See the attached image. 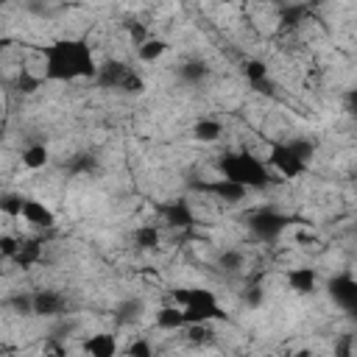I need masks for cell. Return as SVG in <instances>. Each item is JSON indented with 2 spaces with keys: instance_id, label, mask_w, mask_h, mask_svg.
<instances>
[{
  "instance_id": "obj_1",
  "label": "cell",
  "mask_w": 357,
  "mask_h": 357,
  "mask_svg": "<svg viewBox=\"0 0 357 357\" xmlns=\"http://www.w3.org/2000/svg\"><path fill=\"white\" fill-rule=\"evenodd\" d=\"M42 73L45 81H78V78H95L98 59L86 39H56L42 47Z\"/></svg>"
},
{
  "instance_id": "obj_2",
  "label": "cell",
  "mask_w": 357,
  "mask_h": 357,
  "mask_svg": "<svg viewBox=\"0 0 357 357\" xmlns=\"http://www.w3.org/2000/svg\"><path fill=\"white\" fill-rule=\"evenodd\" d=\"M218 176L245 187L248 192L265 190L271 184V167L265 165L262 156H254L248 151H234V153H223L218 162Z\"/></svg>"
},
{
  "instance_id": "obj_3",
  "label": "cell",
  "mask_w": 357,
  "mask_h": 357,
  "mask_svg": "<svg viewBox=\"0 0 357 357\" xmlns=\"http://www.w3.org/2000/svg\"><path fill=\"white\" fill-rule=\"evenodd\" d=\"M310 156H312V142H307V139L271 142V145H268L265 165L271 167L273 176H282V178L290 181V178H298V176L307 173Z\"/></svg>"
},
{
  "instance_id": "obj_4",
  "label": "cell",
  "mask_w": 357,
  "mask_h": 357,
  "mask_svg": "<svg viewBox=\"0 0 357 357\" xmlns=\"http://www.w3.org/2000/svg\"><path fill=\"white\" fill-rule=\"evenodd\" d=\"M92 81L106 86V89H123V92H131V95H139L145 89L142 75L134 67H128L126 61H120V59L98 61V73H95Z\"/></svg>"
},
{
  "instance_id": "obj_5",
  "label": "cell",
  "mask_w": 357,
  "mask_h": 357,
  "mask_svg": "<svg viewBox=\"0 0 357 357\" xmlns=\"http://www.w3.org/2000/svg\"><path fill=\"white\" fill-rule=\"evenodd\" d=\"M181 310H184L187 324H212V321L226 318V310L220 307L215 290L209 287H187Z\"/></svg>"
},
{
  "instance_id": "obj_6",
  "label": "cell",
  "mask_w": 357,
  "mask_h": 357,
  "mask_svg": "<svg viewBox=\"0 0 357 357\" xmlns=\"http://www.w3.org/2000/svg\"><path fill=\"white\" fill-rule=\"evenodd\" d=\"M287 226H290V218L282 215V212L273 209V206H262V209H257V212L248 215V231H251L257 240H262V243L279 240V237L287 231Z\"/></svg>"
},
{
  "instance_id": "obj_7",
  "label": "cell",
  "mask_w": 357,
  "mask_h": 357,
  "mask_svg": "<svg viewBox=\"0 0 357 357\" xmlns=\"http://www.w3.org/2000/svg\"><path fill=\"white\" fill-rule=\"evenodd\" d=\"M329 298L343 310V312H354L357 310V282L351 273H337L335 279L326 282Z\"/></svg>"
},
{
  "instance_id": "obj_8",
  "label": "cell",
  "mask_w": 357,
  "mask_h": 357,
  "mask_svg": "<svg viewBox=\"0 0 357 357\" xmlns=\"http://www.w3.org/2000/svg\"><path fill=\"white\" fill-rule=\"evenodd\" d=\"M33 298V315L39 318H61L67 312V296L59 290H36Z\"/></svg>"
},
{
  "instance_id": "obj_9",
  "label": "cell",
  "mask_w": 357,
  "mask_h": 357,
  "mask_svg": "<svg viewBox=\"0 0 357 357\" xmlns=\"http://www.w3.org/2000/svg\"><path fill=\"white\" fill-rule=\"evenodd\" d=\"M20 220H25L33 229H53L56 226V212L45 201H39V198H25L22 201V212H20Z\"/></svg>"
},
{
  "instance_id": "obj_10",
  "label": "cell",
  "mask_w": 357,
  "mask_h": 357,
  "mask_svg": "<svg viewBox=\"0 0 357 357\" xmlns=\"http://www.w3.org/2000/svg\"><path fill=\"white\" fill-rule=\"evenodd\" d=\"M201 190L209 192L215 201H223V204H240L248 195L245 187H240V184H234V181H229L223 176H215L212 181H201Z\"/></svg>"
},
{
  "instance_id": "obj_11",
  "label": "cell",
  "mask_w": 357,
  "mask_h": 357,
  "mask_svg": "<svg viewBox=\"0 0 357 357\" xmlns=\"http://www.w3.org/2000/svg\"><path fill=\"white\" fill-rule=\"evenodd\" d=\"M159 215H162L165 226H170V229H190L195 223L192 206L187 201H167L159 206Z\"/></svg>"
},
{
  "instance_id": "obj_12",
  "label": "cell",
  "mask_w": 357,
  "mask_h": 357,
  "mask_svg": "<svg viewBox=\"0 0 357 357\" xmlns=\"http://www.w3.org/2000/svg\"><path fill=\"white\" fill-rule=\"evenodd\" d=\"M287 287L298 296H307L318 287V271L310 268V265H298V268H290L287 271Z\"/></svg>"
},
{
  "instance_id": "obj_13",
  "label": "cell",
  "mask_w": 357,
  "mask_h": 357,
  "mask_svg": "<svg viewBox=\"0 0 357 357\" xmlns=\"http://www.w3.org/2000/svg\"><path fill=\"white\" fill-rule=\"evenodd\" d=\"M153 321H156V329H162V332H181L187 326L184 310L178 304H173V301L165 304V307H159L156 315H153Z\"/></svg>"
},
{
  "instance_id": "obj_14",
  "label": "cell",
  "mask_w": 357,
  "mask_h": 357,
  "mask_svg": "<svg viewBox=\"0 0 357 357\" xmlns=\"http://www.w3.org/2000/svg\"><path fill=\"white\" fill-rule=\"evenodd\" d=\"M81 349H84L86 354H92V357H114V354L120 351V343H117L114 335H109V332H98V335H89V337L84 340Z\"/></svg>"
},
{
  "instance_id": "obj_15",
  "label": "cell",
  "mask_w": 357,
  "mask_h": 357,
  "mask_svg": "<svg viewBox=\"0 0 357 357\" xmlns=\"http://www.w3.org/2000/svg\"><path fill=\"white\" fill-rule=\"evenodd\" d=\"M167 50H170V45H167L162 36H148L145 42L137 45V59L145 61V64H153V61H159Z\"/></svg>"
},
{
  "instance_id": "obj_16",
  "label": "cell",
  "mask_w": 357,
  "mask_h": 357,
  "mask_svg": "<svg viewBox=\"0 0 357 357\" xmlns=\"http://www.w3.org/2000/svg\"><path fill=\"white\" fill-rule=\"evenodd\" d=\"M192 137L198 139V142H218L220 137H223V126H220V120H215V117H201V120H195L192 123Z\"/></svg>"
},
{
  "instance_id": "obj_17",
  "label": "cell",
  "mask_w": 357,
  "mask_h": 357,
  "mask_svg": "<svg viewBox=\"0 0 357 357\" xmlns=\"http://www.w3.org/2000/svg\"><path fill=\"white\" fill-rule=\"evenodd\" d=\"M159 243H162V229L156 223H145V226L134 229V245L139 251H153V248H159Z\"/></svg>"
},
{
  "instance_id": "obj_18",
  "label": "cell",
  "mask_w": 357,
  "mask_h": 357,
  "mask_svg": "<svg viewBox=\"0 0 357 357\" xmlns=\"http://www.w3.org/2000/svg\"><path fill=\"white\" fill-rule=\"evenodd\" d=\"M22 167H28V170H42L47 162H50V151H47V145H42V142H33V145H28L25 151H22Z\"/></svg>"
},
{
  "instance_id": "obj_19",
  "label": "cell",
  "mask_w": 357,
  "mask_h": 357,
  "mask_svg": "<svg viewBox=\"0 0 357 357\" xmlns=\"http://www.w3.org/2000/svg\"><path fill=\"white\" fill-rule=\"evenodd\" d=\"M39 257H42L39 240H20V248H17V254L11 257V262L20 265V268H31L33 262H39Z\"/></svg>"
},
{
  "instance_id": "obj_20",
  "label": "cell",
  "mask_w": 357,
  "mask_h": 357,
  "mask_svg": "<svg viewBox=\"0 0 357 357\" xmlns=\"http://www.w3.org/2000/svg\"><path fill=\"white\" fill-rule=\"evenodd\" d=\"M243 75H245V81H248L251 86H262V84L271 78V70H268V64H265L262 59H248V61L243 64Z\"/></svg>"
},
{
  "instance_id": "obj_21",
  "label": "cell",
  "mask_w": 357,
  "mask_h": 357,
  "mask_svg": "<svg viewBox=\"0 0 357 357\" xmlns=\"http://www.w3.org/2000/svg\"><path fill=\"white\" fill-rule=\"evenodd\" d=\"M22 201H25V195H20V192H3V195H0V212H3L6 218H11V220H20Z\"/></svg>"
},
{
  "instance_id": "obj_22",
  "label": "cell",
  "mask_w": 357,
  "mask_h": 357,
  "mask_svg": "<svg viewBox=\"0 0 357 357\" xmlns=\"http://www.w3.org/2000/svg\"><path fill=\"white\" fill-rule=\"evenodd\" d=\"M181 332H184V337H187L192 346H198V343L204 346V343H209V340H212V335H215L209 324H187Z\"/></svg>"
},
{
  "instance_id": "obj_23",
  "label": "cell",
  "mask_w": 357,
  "mask_h": 357,
  "mask_svg": "<svg viewBox=\"0 0 357 357\" xmlns=\"http://www.w3.org/2000/svg\"><path fill=\"white\" fill-rule=\"evenodd\" d=\"M218 265H220V271H223V273H237V271H243V265H245V257H243V251H237V248H229V251H223V254H220Z\"/></svg>"
},
{
  "instance_id": "obj_24",
  "label": "cell",
  "mask_w": 357,
  "mask_h": 357,
  "mask_svg": "<svg viewBox=\"0 0 357 357\" xmlns=\"http://www.w3.org/2000/svg\"><path fill=\"white\" fill-rule=\"evenodd\" d=\"M139 315H142V301H139V298H128V301H123V304L117 307V318H120L123 324L137 321Z\"/></svg>"
},
{
  "instance_id": "obj_25",
  "label": "cell",
  "mask_w": 357,
  "mask_h": 357,
  "mask_svg": "<svg viewBox=\"0 0 357 357\" xmlns=\"http://www.w3.org/2000/svg\"><path fill=\"white\" fill-rule=\"evenodd\" d=\"M8 307H11L14 312H20V315H33V298H31V293H17V296H11V298H8Z\"/></svg>"
},
{
  "instance_id": "obj_26",
  "label": "cell",
  "mask_w": 357,
  "mask_h": 357,
  "mask_svg": "<svg viewBox=\"0 0 357 357\" xmlns=\"http://www.w3.org/2000/svg\"><path fill=\"white\" fill-rule=\"evenodd\" d=\"M17 248H20V237H14V234H0V257H3V259H11V257L17 254Z\"/></svg>"
},
{
  "instance_id": "obj_27",
  "label": "cell",
  "mask_w": 357,
  "mask_h": 357,
  "mask_svg": "<svg viewBox=\"0 0 357 357\" xmlns=\"http://www.w3.org/2000/svg\"><path fill=\"white\" fill-rule=\"evenodd\" d=\"M204 75H206V67L201 61H190V64L181 67V78L184 81H201Z\"/></svg>"
},
{
  "instance_id": "obj_28",
  "label": "cell",
  "mask_w": 357,
  "mask_h": 357,
  "mask_svg": "<svg viewBox=\"0 0 357 357\" xmlns=\"http://www.w3.org/2000/svg\"><path fill=\"white\" fill-rule=\"evenodd\" d=\"M123 351H126V354H131V357H151V354H153V346H151L148 340H142V337H139V340L128 343Z\"/></svg>"
},
{
  "instance_id": "obj_29",
  "label": "cell",
  "mask_w": 357,
  "mask_h": 357,
  "mask_svg": "<svg viewBox=\"0 0 357 357\" xmlns=\"http://www.w3.org/2000/svg\"><path fill=\"white\" fill-rule=\"evenodd\" d=\"M128 36H131V42H134V45H139V42H145L151 33H148V28H145V25L131 22V25H128Z\"/></svg>"
},
{
  "instance_id": "obj_30",
  "label": "cell",
  "mask_w": 357,
  "mask_h": 357,
  "mask_svg": "<svg viewBox=\"0 0 357 357\" xmlns=\"http://www.w3.org/2000/svg\"><path fill=\"white\" fill-rule=\"evenodd\" d=\"M262 3H279V0H262Z\"/></svg>"
},
{
  "instance_id": "obj_31",
  "label": "cell",
  "mask_w": 357,
  "mask_h": 357,
  "mask_svg": "<svg viewBox=\"0 0 357 357\" xmlns=\"http://www.w3.org/2000/svg\"><path fill=\"white\" fill-rule=\"evenodd\" d=\"M0 120H3V103H0Z\"/></svg>"
}]
</instances>
